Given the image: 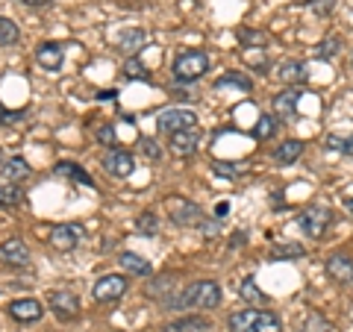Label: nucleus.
I'll return each instance as SVG.
<instances>
[{"label":"nucleus","instance_id":"obj_1","mask_svg":"<svg viewBox=\"0 0 353 332\" xmlns=\"http://www.w3.org/2000/svg\"><path fill=\"white\" fill-rule=\"evenodd\" d=\"M230 332H280V318L271 312H259V309H241L233 312L227 320Z\"/></svg>","mask_w":353,"mask_h":332},{"label":"nucleus","instance_id":"obj_2","mask_svg":"<svg viewBox=\"0 0 353 332\" xmlns=\"http://www.w3.org/2000/svg\"><path fill=\"white\" fill-rule=\"evenodd\" d=\"M218 303H221V289H218V282L201 280V282L185 285V291L176 297L171 306H176V309H215Z\"/></svg>","mask_w":353,"mask_h":332},{"label":"nucleus","instance_id":"obj_3","mask_svg":"<svg viewBox=\"0 0 353 332\" xmlns=\"http://www.w3.org/2000/svg\"><path fill=\"white\" fill-rule=\"evenodd\" d=\"M171 71H174V80L176 83H183V85L197 83L209 71V56H206L203 50H183L180 56L174 59Z\"/></svg>","mask_w":353,"mask_h":332},{"label":"nucleus","instance_id":"obj_4","mask_svg":"<svg viewBox=\"0 0 353 332\" xmlns=\"http://www.w3.org/2000/svg\"><path fill=\"white\" fill-rule=\"evenodd\" d=\"M165 209H168V215L174 224L180 227H194V229H206V232H215V227L206 224V218L201 212V206H194L192 200H185V197H165Z\"/></svg>","mask_w":353,"mask_h":332},{"label":"nucleus","instance_id":"obj_5","mask_svg":"<svg viewBox=\"0 0 353 332\" xmlns=\"http://www.w3.org/2000/svg\"><path fill=\"white\" fill-rule=\"evenodd\" d=\"M297 224H301V229L309 238H321L330 229V224H333V215H330V209H324V206H309L297 215Z\"/></svg>","mask_w":353,"mask_h":332},{"label":"nucleus","instance_id":"obj_6","mask_svg":"<svg viewBox=\"0 0 353 332\" xmlns=\"http://www.w3.org/2000/svg\"><path fill=\"white\" fill-rule=\"evenodd\" d=\"M157 127L162 132H168V136H174V132H183V129L197 127V115L192 112V109H168V112L159 115Z\"/></svg>","mask_w":353,"mask_h":332},{"label":"nucleus","instance_id":"obj_7","mask_svg":"<svg viewBox=\"0 0 353 332\" xmlns=\"http://www.w3.org/2000/svg\"><path fill=\"white\" fill-rule=\"evenodd\" d=\"M124 291H127V280L121 273L101 276V280L94 282V289H92L94 300H101V303H112V300H118V297H124Z\"/></svg>","mask_w":353,"mask_h":332},{"label":"nucleus","instance_id":"obj_8","mask_svg":"<svg viewBox=\"0 0 353 332\" xmlns=\"http://www.w3.org/2000/svg\"><path fill=\"white\" fill-rule=\"evenodd\" d=\"M48 306L59 320H74L77 312H80V300H77L71 291H50L48 294Z\"/></svg>","mask_w":353,"mask_h":332},{"label":"nucleus","instance_id":"obj_9","mask_svg":"<svg viewBox=\"0 0 353 332\" xmlns=\"http://www.w3.org/2000/svg\"><path fill=\"white\" fill-rule=\"evenodd\" d=\"M0 262L12 264V268H27V264H30V247L21 238L0 241Z\"/></svg>","mask_w":353,"mask_h":332},{"label":"nucleus","instance_id":"obj_10","mask_svg":"<svg viewBox=\"0 0 353 332\" xmlns=\"http://www.w3.org/2000/svg\"><path fill=\"white\" fill-rule=\"evenodd\" d=\"M201 138H203V132L192 127V129H183V132H174L171 136V153L174 156H192V153L201 147Z\"/></svg>","mask_w":353,"mask_h":332},{"label":"nucleus","instance_id":"obj_11","mask_svg":"<svg viewBox=\"0 0 353 332\" xmlns=\"http://www.w3.org/2000/svg\"><path fill=\"white\" fill-rule=\"evenodd\" d=\"M41 303L36 300V297H21V300H12V306H9V318L18 320V324H32V320L41 318Z\"/></svg>","mask_w":353,"mask_h":332},{"label":"nucleus","instance_id":"obj_12","mask_svg":"<svg viewBox=\"0 0 353 332\" xmlns=\"http://www.w3.org/2000/svg\"><path fill=\"white\" fill-rule=\"evenodd\" d=\"M80 238H83V227H77V224H62L50 232V245L57 250H74L80 245Z\"/></svg>","mask_w":353,"mask_h":332},{"label":"nucleus","instance_id":"obj_13","mask_svg":"<svg viewBox=\"0 0 353 332\" xmlns=\"http://www.w3.org/2000/svg\"><path fill=\"white\" fill-rule=\"evenodd\" d=\"M103 168L112 176H130L132 171H136V159H132L127 150H112V153H106Z\"/></svg>","mask_w":353,"mask_h":332},{"label":"nucleus","instance_id":"obj_14","mask_svg":"<svg viewBox=\"0 0 353 332\" xmlns=\"http://www.w3.org/2000/svg\"><path fill=\"white\" fill-rule=\"evenodd\" d=\"M36 62L41 65L44 71H59V68H62V62H65V53H62L59 44L48 41V44H41V48L36 50Z\"/></svg>","mask_w":353,"mask_h":332},{"label":"nucleus","instance_id":"obj_15","mask_svg":"<svg viewBox=\"0 0 353 332\" xmlns=\"http://www.w3.org/2000/svg\"><path fill=\"white\" fill-rule=\"evenodd\" d=\"M277 76L285 83V85H303L306 83V65L303 62H294V59H285L280 62V68H277Z\"/></svg>","mask_w":353,"mask_h":332},{"label":"nucleus","instance_id":"obj_16","mask_svg":"<svg viewBox=\"0 0 353 332\" xmlns=\"http://www.w3.org/2000/svg\"><path fill=\"white\" fill-rule=\"evenodd\" d=\"M327 273L333 276L336 282H353V259L347 256H330L327 259Z\"/></svg>","mask_w":353,"mask_h":332},{"label":"nucleus","instance_id":"obj_17","mask_svg":"<svg viewBox=\"0 0 353 332\" xmlns=\"http://www.w3.org/2000/svg\"><path fill=\"white\" fill-rule=\"evenodd\" d=\"M297 103H301V92H297V88H289V92L274 97V112H277L280 118H294Z\"/></svg>","mask_w":353,"mask_h":332},{"label":"nucleus","instance_id":"obj_18","mask_svg":"<svg viewBox=\"0 0 353 332\" xmlns=\"http://www.w3.org/2000/svg\"><path fill=\"white\" fill-rule=\"evenodd\" d=\"M162 332H209V320L206 318H183L174 324L162 326Z\"/></svg>","mask_w":353,"mask_h":332},{"label":"nucleus","instance_id":"obj_19","mask_svg":"<svg viewBox=\"0 0 353 332\" xmlns=\"http://www.w3.org/2000/svg\"><path fill=\"white\" fill-rule=\"evenodd\" d=\"M3 176L15 185V183H21V180H27V176H30V165H27L24 159H21V156L9 159V162L3 165Z\"/></svg>","mask_w":353,"mask_h":332},{"label":"nucleus","instance_id":"obj_20","mask_svg":"<svg viewBox=\"0 0 353 332\" xmlns=\"http://www.w3.org/2000/svg\"><path fill=\"white\" fill-rule=\"evenodd\" d=\"M121 264H124V268L130 271V273H136V276H148L153 268H150V262H145L139 256V253H121Z\"/></svg>","mask_w":353,"mask_h":332},{"label":"nucleus","instance_id":"obj_21","mask_svg":"<svg viewBox=\"0 0 353 332\" xmlns=\"http://www.w3.org/2000/svg\"><path fill=\"white\" fill-rule=\"evenodd\" d=\"M303 153V141H297V138H289V141H283V145L277 147V153H274V156H277V162H294L297 156H301Z\"/></svg>","mask_w":353,"mask_h":332},{"label":"nucleus","instance_id":"obj_22","mask_svg":"<svg viewBox=\"0 0 353 332\" xmlns=\"http://www.w3.org/2000/svg\"><path fill=\"white\" fill-rule=\"evenodd\" d=\"M57 174L59 176H68V180H74V183H85V185H94L92 183V176H88L80 165H74V162H59L57 165Z\"/></svg>","mask_w":353,"mask_h":332},{"label":"nucleus","instance_id":"obj_23","mask_svg":"<svg viewBox=\"0 0 353 332\" xmlns=\"http://www.w3.org/2000/svg\"><path fill=\"white\" fill-rule=\"evenodd\" d=\"M224 85H236V88H241V92H250V88H253L250 76L239 74V71H230V74H224V76H221V80L215 83V88H224Z\"/></svg>","mask_w":353,"mask_h":332},{"label":"nucleus","instance_id":"obj_24","mask_svg":"<svg viewBox=\"0 0 353 332\" xmlns=\"http://www.w3.org/2000/svg\"><path fill=\"white\" fill-rule=\"evenodd\" d=\"M303 332H336V329L324 315L312 312V315H306V320H303Z\"/></svg>","mask_w":353,"mask_h":332},{"label":"nucleus","instance_id":"obj_25","mask_svg":"<svg viewBox=\"0 0 353 332\" xmlns=\"http://www.w3.org/2000/svg\"><path fill=\"white\" fill-rule=\"evenodd\" d=\"M21 39V32H18V24L12 18H3L0 15V44H15Z\"/></svg>","mask_w":353,"mask_h":332},{"label":"nucleus","instance_id":"obj_26","mask_svg":"<svg viewBox=\"0 0 353 332\" xmlns=\"http://www.w3.org/2000/svg\"><path fill=\"white\" fill-rule=\"evenodd\" d=\"M274 132H277V121H274L271 115H262L256 121V127H253V136H256V138H271Z\"/></svg>","mask_w":353,"mask_h":332},{"label":"nucleus","instance_id":"obj_27","mask_svg":"<svg viewBox=\"0 0 353 332\" xmlns=\"http://www.w3.org/2000/svg\"><path fill=\"white\" fill-rule=\"evenodd\" d=\"M18 200H21V194H18V188L9 183V185H3L0 183V209H9V206H18Z\"/></svg>","mask_w":353,"mask_h":332},{"label":"nucleus","instance_id":"obj_28","mask_svg":"<svg viewBox=\"0 0 353 332\" xmlns=\"http://www.w3.org/2000/svg\"><path fill=\"white\" fill-rule=\"evenodd\" d=\"M241 297H245V300H250V303H265V294L256 289V282H253V280H245V282H241Z\"/></svg>","mask_w":353,"mask_h":332},{"label":"nucleus","instance_id":"obj_29","mask_svg":"<svg viewBox=\"0 0 353 332\" xmlns=\"http://www.w3.org/2000/svg\"><path fill=\"white\" fill-rule=\"evenodd\" d=\"M136 229H139V232H145V236H153V232L159 229V220H157V215H150V212L139 215V220H136Z\"/></svg>","mask_w":353,"mask_h":332},{"label":"nucleus","instance_id":"obj_30","mask_svg":"<svg viewBox=\"0 0 353 332\" xmlns=\"http://www.w3.org/2000/svg\"><path fill=\"white\" fill-rule=\"evenodd\" d=\"M141 30H130V32H124V36L118 39V44H121V50H136L139 44H141Z\"/></svg>","mask_w":353,"mask_h":332},{"label":"nucleus","instance_id":"obj_31","mask_svg":"<svg viewBox=\"0 0 353 332\" xmlns=\"http://www.w3.org/2000/svg\"><path fill=\"white\" fill-rule=\"evenodd\" d=\"M341 48V41L339 39H327V41H321V44H318V59H333L336 56V50Z\"/></svg>","mask_w":353,"mask_h":332},{"label":"nucleus","instance_id":"obj_32","mask_svg":"<svg viewBox=\"0 0 353 332\" xmlns=\"http://www.w3.org/2000/svg\"><path fill=\"white\" fill-rule=\"evenodd\" d=\"M239 39L245 44H256V48H265L268 44V32H239Z\"/></svg>","mask_w":353,"mask_h":332},{"label":"nucleus","instance_id":"obj_33","mask_svg":"<svg viewBox=\"0 0 353 332\" xmlns=\"http://www.w3.org/2000/svg\"><path fill=\"white\" fill-rule=\"evenodd\" d=\"M330 147H333V150H341V153H350V156H353V136H347V138L330 136Z\"/></svg>","mask_w":353,"mask_h":332},{"label":"nucleus","instance_id":"obj_34","mask_svg":"<svg viewBox=\"0 0 353 332\" xmlns=\"http://www.w3.org/2000/svg\"><path fill=\"white\" fill-rule=\"evenodd\" d=\"M271 253L274 256H303V247L301 245H283V247H274Z\"/></svg>","mask_w":353,"mask_h":332},{"label":"nucleus","instance_id":"obj_35","mask_svg":"<svg viewBox=\"0 0 353 332\" xmlns=\"http://www.w3.org/2000/svg\"><path fill=\"white\" fill-rule=\"evenodd\" d=\"M333 3L336 0H309V6H312L315 12H321V15H327L330 9H333Z\"/></svg>","mask_w":353,"mask_h":332},{"label":"nucleus","instance_id":"obj_36","mask_svg":"<svg viewBox=\"0 0 353 332\" xmlns=\"http://www.w3.org/2000/svg\"><path fill=\"white\" fill-rule=\"evenodd\" d=\"M127 76H145V71H141V65H139V59H132V62L127 65Z\"/></svg>","mask_w":353,"mask_h":332},{"label":"nucleus","instance_id":"obj_37","mask_svg":"<svg viewBox=\"0 0 353 332\" xmlns=\"http://www.w3.org/2000/svg\"><path fill=\"white\" fill-rule=\"evenodd\" d=\"M97 136H101V141H115V129H112V127H101V132H97Z\"/></svg>","mask_w":353,"mask_h":332},{"label":"nucleus","instance_id":"obj_38","mask_svg":"<svg viewBox=\"0 0 353 332\" xmlns=\"http://www.w3.org/2000/svg\"><path fill=\"white\" fill-rule=\"evenodd\" d=\"M145 153H148V156H153V159H157V156H159V147H157V141H145Z\"/></svg>","mask_w":353,"mask_h":332},{"label":"nucleus","instance_id":"obj_39","mask_svg":"<svg viewBox=\"0 0 353 332\" xmlns=\"http://www.w3.org/2000/svg\"><path fill=\"white\" fill-rule=\"evenodd\" d=\"M18 3H24V6H48V3H53V0H18Z\"/></svg>","mask_w":353,"mask_h":332},{"label":"nucleus","instance_id":"obj_40","mask_svg":"<svg viewBox=\"0 0 353 332\" xmlns=\"http://www.w3.org/2000/svg\"><path fill=\"white\" fill-rule=\"evenodd\" d=\"M227 209H230L227 203H218V209H215V212H218V218H221V215H227Z\"/></svg>","mask_w":353,"mask_h":332},{"label":"nucleus","instance_id":"obj_41","mask_svg":"<svg viewBox=\"0 0 353 332\" xmlns=\"http://www.w3.org/2000/svg\"><path fill=\"white\" fill-rule=\"evenodd\" d=\"M347 209H350V212H353V197H350V200H347Z\"/></svg>","mask_w":353,"mask_h":332}]
</instances>
